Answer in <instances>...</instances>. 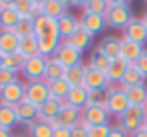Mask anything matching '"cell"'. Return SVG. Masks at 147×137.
<instances>
[{
  "label": "cell",
  "instance_id": "1",
  "mask_svg": "<svg viewBox=\"0 0 147 137\" xmlns=\"http://www.w3.org/2000/svg\"><path fill=\"white\" fill-rule=\"evenodd\" d=\"M36 39L39 43V54L45 58H52L63 41L58 32V21L49 19L45 15L36 19Z\"/></svg>",
  "mask_w": 147,
  "mask_h": 137
},
{
  "label": "cell",
  "instance_id": "2",
  "mask_svg": "<svg viewBox=\"0 0 147 137\" xmlns=\"http://www.w3.org/2000/svg\"><path fill=\"white\" fill-rule=\"evenodd\" d=\"M134 13H132V4L125 2V0H110V7H108L106 15V24L108 28L114 30H125V26L132 21Z\"/></svg>",
  "mask_w": 147,
  "mask_h": 137
},
{
  "label": "cell",
  "instance_id": "3",
  "mask_svg": "<svg viewBox=\"0 0 147 137\" xmlns=\"http://www.w3.org/2000/svg\"><path fill=\"white\" fill-rule=\"evenodd\" d=\"M147 120V111L145 108H140V106H130L121 117H117V126L123 128L127 134H134V132L142 130Z\"/></svg>",
  "mask_w": 147,
  "mask_h": 137
},
{
  "label": "cell",
  "instance_id": "4",
  "mask_svg": "<svg viewBox=\"0 0 147 137\" xmlns=\"http://www.w3.org/2000/svg\"><path fill=\"white\" fill-rule=\"evenodd\" d=\"M130 108L127 98L125 87L121 85H110L108 87V98H106V109L112 117H121Z\"/></svg>",
  "mask_w": 147,
  "mask_h": 137
},
{
  "label": "cell",
  "instance_id": "5",
  "mask_svg": "<svg viewBox=\"0 0 147 137\" xmlns=\"http://www.w3.org/2000/svg\"><path fill=\"white\" fill-rule=\"evenodd\" d=\"M110 113L104 106H86L80 111V122H84L88 128L110 124Z\"/></svg>",
  "mask_w": 147,
  "mask_h": 137
},
{
  "label": "cell",
  "instance_id": "6",
  "mask_svg": "<svg viewBox=\"0 0 147 137\" xmlns=\"http://www.w3.org/2000/svg\"><path fill=\"white\" fill-rule=\"evenodd\" d=\"M50 98L49 93V83L45 80H39V82H28L24 87V100L28 104L39 108L41 104H45Z\"/></svg>",
  "mask_w": 147,
  "mask_h": 137
},
{
  "label": "cell",
  "instance_id": "7",
  "mask_svg": "<svg viewBox=\"0 0 147 137\" xmlns=\"http://www.w3.org/2000/svg\"><path fill=\"white\" fill-rule=\"evenodd\" d=\"M47 59L49 58H45V56H41V54H37V56H34V58H28V59H26V61H24V67H22V70H21V74L24 76V80H26V83H28V82H39V80H43Z\"/></svg>",
  "mask_w": 147,
  "mask_h": 137
},
{
  "label": "cell",
  "instance_id": "8",
  "mask_svg": "<svg viewBox=\"0 0 147 137\" xmlns=\"http://www.w3.org/2000/svg\"><path fill=\"white\" fill-rule=\"evenodd\" d=\"M24 87L26 83L21 82V80H15L11 82L9 85H6L4 89H0V104H6V106H17L24 100Z\"/></svg>",
  "mask_w": 147,
  "mask_h": 137
},
{
  "label": "cell",
  "instance_id": "9",
  "mask_svg": "<svg viewBox=\"0 0 147 137\" xmlns=\"http://www.w3.org/2000/svg\"><path fill=\"white\" fill-rule=\"evenodd\" d=\"M52 58H56L65 68H71V67L80 65V63H82L84 54H82V52H78L76 48H73L67 41H61V45L58 47V50L54 52Z\"/></svg>",
  "mask_w": 147,
  "mask_h": 137
},
{
  "label": "cell",
  "instance_id": "10",
  "mask_svg": "<svg viewBox=\"0 0 147 137\" xmlns=\"http://www.w3.org/2000/svg\"><path fill=\"white\" fill-rule=\"evenodd\" d=\"M78 24H80V28H84L90 35H93V37L99 35V33H102L104 30L108 28L104 15H91V13H80Z\"/></svg>",
  "mask_w": 147,
  "mask_h": 137
},
{
  "label": "cell",
  "instance_id": "11",
  "mask_svg": "<svg viewBox=\"0 0 147 137\" xmlns=\"http://www.w3.org/2000/svg\"><path fill=\"white\" fill-rule=\"evenodd\" d=\"M123 39L127 41H134V43H140L145 47L147 43V30H145V24L142 21V17H132V21L125 26L123 30Z\"/></svg>",
  "mask_w": 147,
  "mask_h": 137
},
{
  "label": "cell",
  "instance_id": "12",
  "mask_svg": "<svg viewBox=\"0 0 147 137\" xmlns=\"http://www.w3.org/2000/svg\"><path fill=\"white\" fill-rule=\"evenodd\" d=\"M82 85L86 87L88 91H95V89H106V87H110V83H108L106 72L97 70V68L86 65V74H84Z\"/></svg>",
  "mask_w": 147,
  "mask_h": 137
},
{
  "label": "cell",
  "instance_id": "13",
  "mask_svg": "<svg viewBox=\"0 0 147 137\" xmlns=\"http://www.w3.org/2000/svg\"><path fill=\"white\" fill-rule=\"evenodd\" d=\"M129 67H130V63H127L125 59H121V58L110 59V65H108V68H106L108 83H110V85H119V83H121V80L125 78Z\"/></svg>",
  "mask_w": 147,
  "mask_h": 137
},
{
  "label": "cell",
  "instance_id": "14",
  "mask_svg": "<svg viewBox=\"0 0 147 137\" xmlns=\"http://www.w3.org/2000/svg\"><path fill=\"white\" fill-rule=\"evenodd\" d=\"M119 50H121V39L115 35H104L97 43V52L106 56L108 59L119 58Z\"/></svg>",
  "mask_w": 147,
  "mask_h": 137
},
{
  "label": "cell",
  "instance_id": "15",
  "mask_svg": "<svg viewBox=\"0 0 147 137\" xmlns=\"http://www.w3.org/2000/svg\"><path fill=\"white\" fill-rule=\"evenodd\" d=\"M145 47L140 43H134V41H127V39H121V50H119V58L125 59L127 63L134 65L138 61L142 54H144Z\"/></svg>",
  "mask_w": 147,
  "mask_h": 137
},
{
  "label": "cell",
  "instance_id": "16",
  "mask_svg": "<svg viewBox=\"0 0 147 137\" xmlns=\"http://www.w3.org/2000/svg\"><path fill=\"white\" fill-rule=\"evenodd\" d=\"M15 113H17V122L22 124V126H30L36 120H39V115H37V108L32 104H28L26 100H22L21 104L15 106Z\"/></svg>",
  "mask_w": 147,
  "mask_h": 137
},
{
  "label": "cell",
  "instance_id": "17",
  "mask_svg": "<svg viewBox=\"0 0 147 137\" xmlns=\"http://www.w3.org/2000/svg\"><path fill=\"white\" fill-rule=\"evenodd\" d=\"M41 4H43L45 17L54 19V21H58L65 13H69V7H71V4L65 2V0H41Z\"/></svg>",
  "mask_w": 147,
  "mask_h": 137
},
{
  "label": "cell",
  "instance_id": "18",
  "mask_svg": "<svg viewBox=\"0 0 147 137\" xmlns=\"http://www.w3.org/2000/svg\"><path fill=\"white\" fill-rule=\"evenodd\" d=\"M78 26H80L78 24V17H76L75 13H71V11L58 19V32H60V37L63 41L69 39V37L78 30Z\"/></svg>",
  "mask_w": 147,
  "mask_h": 137
},
{
  "label": "cell",
  "instance_id": "19",
  "mask_svg": "<svg viewBox=\"0 0 147 137\" xmlns=\"http://www.w3.org/2000/svg\"><path fill=\"white\" fill-rule=\"evenodd\" d=\"M65 41H67L73 48H76L78 52H82V54L93 47V35H90V33H88L84 28H80V26H78V30H76L69 39H65Z\"/></svg>",
  "mask_w": 147,
  "mask_h": 137
},
{
  "label": "cell",
  "instance_id": "20",
  "mask_svg": "<svg viewBox=\"0 0 147 137\" xmlns=\"http://www.w3.org/2000/svg\"><path fill=\"white\" fill-rule=\"evenodd\" d=\"M80 122V111L75 108H71V106H67V108H61L60 113H58V117L54 119V126H61V128H73L75 124Z\"/></svg>",
  "mask_w": 147,
  "mask_h": 137
},
{
  "label": "cell",
  "instance_id": "21",
  "mask_svg": "<svg viewBox=\"0 0 147 137\" xmlns=\"http://www.w3.org/2000/svg\"><path fill=\"white\" fill-rule=\"evenodd\" d=\"M65 100H67V104L71 106V108L82 111V109L88 106V100H90V91H88L84 85L71 87V91H69V94H67V98H65Z\"/></svg>",
  "mask_w": 147,
  "mask_h": 137
},
{
  "label": "cell",
  "instance_id": "22",
  "mask_svg": "<svg viewBox=\"0 0 147 137\" xmlns=\"http://www.w3.org/2000/svg\"><path fill=\"white\" fill-rule=\"evenodd\" d=\"M19 37L15 35L13 30H0V54L9 56L19 50Z\"/></svg>",
  "mask_w": 147,
  "mask_h": 137
},
{
  "label": "cell",
  "instance_id": "23",
  "mask_svg": "<svg viewBox=\"0 0 147 137\" xmlns=\"http://www.w3.org/2000/svg\"><path fill=\"white\" fill-rule=\"evenodd\" d=\"M61 109V102L60 100H54V98H49L45 104H41L37 108V115H39V120H45V122H54V119L58 117Z\"/></svg>",
  "mask_w": 147,
  "mask_h": 137
},
{
  "label": "cell",
  "instance_id": "24",
  "mask_svg": "<svg viewBox=\"0 0 147 137\" xmlns=\"http://www.w3.org/2000/svg\"><path fill=\"white\" fill-rule=\"evenodd\" d=\"M19 19L21 17H19V13L13 9L11 2L4 0V7H2V11H0V30H13Z\"/></svg>",
  "mask_w": 147,
  "mask_h": 137
},
{
  "label": "cell",
  "instance_id": "25",
  "mask_svg": "<svg viewBox=\"0 0 147 137\" xmlns=\"http://www.w3.org/2000/svg\"><path fill=\"white\" fill-rule=\"evenodd\" d=\"M125 93H127V98H129L130 106L145 108V104H147V85L145 83H140V85H134V87H127Z\"/></svg>",
  "mask_w": 147,
  "mask_h": 137
},
{
  "label": "cell",
  "instance_id": "26",
  "mask_svg": "<svg viewBox=\"0 0 147 137\" xmlns=\"http://www.w3.org/2000/svg\"><path fill=\"white\" fill-rule=\"evenodd\" d=\"M65 76V67L58 61L56 58H49L47 59V65H45V76L43 80L47 83L50 82H56V80H61Z\"/></svg>",
  "mask_w": 147,
  "mask_h": 137
},
{
  "label": "cell",
  "instance_id": "27",
  "mask_svg": "<svg viewBox=\"0 0 147 137\" xmlns=\"http://www.w3.org/2000/svg\"><path fill=\"white\" fill-rule=\"evenodd\" d=\"M13 32H15V35H17L19 39L34 37L36 35V21H34L32 17H21L17 21V24H15Z\"/></svg>",
  "mask_w": 147,
  "mask_h": 137
},
{
  "label": "cell",
  "instance_id": "28",
  "mask_svg": "<svg viewBox=\"0 0 147 137\" xmlns=\"http://www.w3.org/2000/svg\"><path fill=\"white\" fill-rule=\"evenodd\" d=\"M54 124L45 120H36L34 124L26 126V137H52Z\"/></svg>",
  "mask_w": 147,
  "mask_h": 137
},
{
  "label": "cell",
  "instance_id": "29",
  "mask_svg": "<svg viewBox=\"0 0 147 137\" xmlns=\"http://www.w3.org/2000/svg\"><path fill=\"white\" fill-rule=\"evenodd\" d=\"M17 113H15L13 106L0 104V128L4 130H13L17 126Z\"/></svg>",
  "mask_w": 147,
  "mask_h": 137
},
{
  "label": "cell",
  "instance_id": "30",
  "mask_svg": "<svg viewBox=\"0 0 147 137\" xmlns=\"http://www.w3.org/2000/svg\"><path fill=\"white\" fill-rule=\"evenodd\" d=\"M84 74H86V65L80 63V65H75V67H71V68H65L63 80L71 87H80L84 83Z\"/></svg>",
  "mask_w": 147,
  "mask_h": 137
},
{
  "label": "cell",
  "instance_id": "31",
  "mask_svg": "<svg viewBox=\"0 0 147 137\" xmlns=\"http://www.w3.org/2000/svg\"><path fill=\"white\" fill-rule=\"evenodd\" d=\"M17 52L24 59L34 58V56L39 54V43H37L36 35H34V37H26V39H21V41H19V50Z\"/></svg>",
  "mask_w": 147,
  "mask_h": 137
},
{
  "label": "cell",
  "instance_id": "32",
  "mask_svg": "<svg viewBox=\"0 0 147 137\" xmlns=\"http://www.w3.org/2000/svg\"><path fill=\"white\" fill-rule=\"evenodd\" d=\"M69 91H71V85H69V83L65 82L63 78L49 83L50 98H54V100H60V102H61V100H65V98H67V94H69Z\"/></svg>",
  "mask_w": 147,
  "mask_h": 137
},
{
  "label": "cell",
  "instance_id": "33",
  "mask_svg": "<svg viewBox=\"0 0 147 137\" xmlns=\"http://www.w3.org/2000/svg\"><path fill=\"white\" fill-rule=\"evenodd\" d=\"M108 7H110V0H88V2H82V13L106 15Z\"/></svg>",
  "mask_w": 147,
  "mask_h": 137
},
{
  "label": "cell",
  "instance_id": "34",
  "mask_svg": "<svg viewBox=\"0 0 147 137\" xmlns=\"http://www.w3.org/2000/svg\"><path fill=\"white\" fill-rule=\"evenodd\" d=\"M140 83H145V76L136 68V65H130L127 74H125V78L121 80L119 85L127 89V87H134V85H140Z\"/></svg>",
  "mask_w": 147,
  "mask_h": 137
},
{
  "label": "cell",
  "instance_id": "35",
  "mask_svg": "<svg viewBox=\"0 0 147 137\" xmlns=\"http://www.w3.org/2000/svg\"><path fill=\"white\" fill-rule=\"evenodd\" d=\"M24 61H26V59L22 58L19 52L9 54V56H4V68L15 72V74H19V72L22 70V67H24Z\"/></svg>",
  "mask_w": 147,
  "mask_h": 137
},
{
  "label": "cell",
  "instance_id": "36",
  "mask_svg": "<svg viewBox=\"0 0 147 137\" xmlns=\"http://www.w3.org/2000/svg\"><path fill=\"white\" fill-rule=\"evenodd\" d=\"M11 6L19 13V17H32L36 9V0H13Z\"/></svg>",
  "mask_w": 147,
  "mask_h": 137
},
{
  "label": "cell",
  "instance_id": "37",
  "mask_svg": "<svg viewBox=\"0 0 147 137\" xmlns=\"http://www.w3.org/2000/svg\"><path fill=\"white\" fill-rule=\"evenodd\" d=\"M88 65L93 67V68H97V70L106 72L108 65H110V59H108L106 56H102L100 52H97V48H93L91 54H90V61H88Z\"/></svg>",
  "mask_w": 147,
  "mask_h": 137
},
{
  "label": "cell",
  "instance_id": "38",
  "mask_svg": "<svg viewBox=\"0 0 147 137\" xmlns=\"http://www.w3.org/2000/svg\"><path fill=\"white\" fill-rule=\"evenodd\" d=\"M106 98H108V87H106V89L90 91V100H88V106H104V108H106Z\"/></svg>",
  "mask_w": 147,
  "mask_h": 137
},
{
  "label": "cell",
  "instance_id": "39",
  "mask_svg": "<svg viewBox=\"0 0 147 137\" xmlns=\"http://www.w3.org/2000/svg\"><path fill=\"white\" fill-rule=\"evenodd\" d=\"M112 130V124H102V126H93L88 130V137H108Z\"/></svg>",
  "mask_w": 147,
  "mask_h": 137
},
{
  "label": "cell",
  "instance_id": "40",
  "mask_svg": "<svg viewBox=\"0 0 147 137\" xmlns=\"http://www.w3.org/2000/svg\"><path fill=\"white\" fill-rule=\"evenodd\" d=\"M19 76L15 74V72H11V70H7V68H0V89H4L6 85H9L11 82H15Z\"/></svg>",
  "mask_w": 147,
  "mask_h": 137
},
{
  "label": "cell",
  "instance_id": "41",
  "mask_svg": "<svg viewBox=\"0 0 147 137\" xmlns=\"http://www.w3.org/2000/svg\"><path fill=\"white\" fill-rule=\"evenodd\" d=\"M88 130H90V128L84 122H78L71 128V137H88Z\"/></svg>",
  "mask_w": 147,
  "mask_h": 137
},
{
  "label": "cell",
  "instance_id": "42",
  "mask_svg": "<svg viewBox=\"0 0 147 137\" xmlns=\"http://www.w3.org/2000/svg\"><path fill=\"white\" fill-rule=\"evenodd\" d=\"M134 65H136V68H138V70H140L142 74L145 76V80H147V48L144 50V54H142L140 58H138V61L134 63Z\"/></svg>",
  "mask_w": 147,
  "mask_h": 137
},
{
  "label": "cell",
  "instance_id": "43",
  "mask_svg": "<svg viewBox=\"0 0 147 137\" xmlns=\"http://www.w3.org/2000/svg\"><path fill=\"white\" fill-rule=\"evenodd\" d=\"M52 137H71V128L54 126V134H52Z\"/></svg>",
  "mask_w": 147,
  "mask_h": 137
},
{
  "label": "cell",
  "instance_id": "44",
  "mask_svg": "<svg viewBox=\"0 0 147 137\" xmlns=\"http://www.w3.org/2000/svg\"><path fill=\"white\" fill-rule=\"evenodd\" d=\"M108 137H129V134H127L123 128H119L117 124L115 126H112V130H110V135Z\"/></svg>",
  "mask_w": 147,
  "mask_h": 137
},
{
  "label": "cell",
  "instance_id": "45",
  "mask_svg": "<svg viewBox=\"0 0 147 137\" xmlns=\"http://www.w3.org/2000/svg\"><path fill=\"white\" fill-rule=\"evenodd\" d=\"M129 137H147V130H144V128H142V130H138V132H134V134H130Z\"/></svg>",
  "mask_w": 147,
  "mask_h": 137
},
{
  "label": "cell",
  "instance_id": "46",
  "mask_svg": "<svg viewBox=\"0 0 147 137\" xmlns=\"http://www.w3.org/2000/svg\"><path fill=\"white\" fill-rule=\"evenodd\" d=\"M0 137H13V134H11V130H4V128H0Z\"/></svg>",
  "mask_w": 147,
  "mask_h": 137
},
{
  "label": "cell",
  "instance_id": "47",
  "mask_svg": "<svg viewBox=\"0 0 147 137\" xmlns=\"http://www.w3.org/2000/svg\"><path fill=\"white\" fill-rule=\"evenodd\" d=\"M142 21H144V24H145V30H147V9L144 11V15H142Z\"/></svg>",
  "mask_w": 147,
  "mask_h": 137
},
{
  "label": "cell",
  "instance_id": "48",
  "mask_svg": "<svg viewBox=\"0 0 147 137\" xmlns=\"http://www.w3.org/2000/svg\"><path fill=\"white\" fill-rule=\"evenodd\" d=\"M2 67H4V56L0 54V68H2Z\"/></svg>",
  "mask_w": 147,
  "mask_h": 137
},
{
  "label": "cell",
  "instance_id": "49",
  "mask_svg": "<svg viewBox=\"0 0 147 137\" xmlns=\"http://www.w3.org/2000/svg\"><path fill=\"white\" fill-rule=\"evenodd\" d=\"M2 7H4V0H0V11H2Z\"/></svg>",
  "mask_w": 147,
  "mask_h": 137
},
{
  "label": "cell",
  "instance_id": "50",
  "mask_svg": "<svg viewBox=\"0 0 147 137\" xmlns=\"http://www.w3.org/2000/svg\"><path fill=\"white\" fill-rule=\"evenodd\" d=\"M144 130H147V120H145V124H144Z\"/></svg>",
  "mask_w": 147,
  "mask_h": 137
},
{
  "label": "cell",
  "instance_id": "51",
  "mask_svg": "<svg viewBox=\"0 0 147 137\" xmlns=\"http://www.w3.org/2000/svg\"><path fill=\"white\" fill-rule=\"evenodd\" d=\"M13 137H26V135H13Z\"/></svg>",
  "mask_w": 147,
  "mask_h": 137
},
{
  "label": "cell",
  "instance_id": "52",
  "mask_svg": "<svg viewBox=\"0 0 147 137\" xmlns=\"http://www.w3.org/2000/svg\"><path fill=\"white\" fill-rule=\"evenodd\" d=\"M145 111H147V104H145Z\"/></svg>",
  "mask_w": 147,
  "mask_h": 137
}]
</instances>
